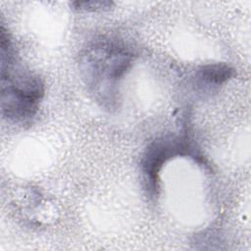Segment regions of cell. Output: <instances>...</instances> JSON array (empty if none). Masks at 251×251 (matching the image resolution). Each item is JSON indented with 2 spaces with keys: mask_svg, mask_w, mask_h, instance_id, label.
<instances>
[{
  "mask_svg": "<svg viewBox=\"0 0 251 251\" xmlns=\"http://www.w3.org/2000/svg\"><path fill=\"white\" fill-rule=\"evenodd\" d=\"M132 54L123 45L112 41H99L85 49L79 68L82 79L103 106L117 102L119 81L132 63Z\"/></svg>",
  "mask_w": 251,
  "mask_h": 251,
  "instance_id": "obj_2",
  "label": "cell"
},
{
  "mask_svg": "<svg viewBox=\"0 0 251 251\" xmlns=\"http://www.w3.org/2000/svg\"><path fill=\"white\" fill-rule=\"evenodd\" d=\"M1 106L7 119L19 123L31 119L43 97L41 79L17 63L10 39L1 28Z\"/></svg>",
  "mask_w": 251,
  "mask_h": 251,
  "instance_id": "obj_1",
  "label": "cell"
},
{
  "mask_svg": "<svg viewBox=\"0 0 251 251\" xmlns=\"http://www.w3.org/2000/svg\"><path fill=\"white\" fill-rule=\"evenodd\" d=\"M112 3L108 1H89V2H74L75 8L76 10H83V11H96L101 10L103 8H109Z\"/></svg>",
  "mask_w": 251,
  "mask_h": 251,
  "instance_id": "obj_5",
  "label": "cell"
},
{
  "mask_svg": "<svg viewBox=\"0 0 251 251\" xmlns=\"http://www.w3.org/2000/svg\"><path fill=\"white\" fill-rule=\"evenodd\" d=\"M185 150L186 145L174 136L158 138L148 146L142 160V168L150 189L156 190L158 173L163 164L176 155L185 154Z\"/></svg>",
  "mask_w": 251,
  "mask_h": 251,
  "instance_id": "obj_3",
  "label": "cell"
},
{
  "mask_svg": "<svg viewBox=\"0 0 251 251\" xmlns=\"http://www.w3.org/2000/svg\"><path fill=\"white\" fill-rule=\"evenodd\" d=\"M234 75V70L225 64H210L201 67L198 77L208 84H222Z\"/></svg>",
  "mask_w": 251,
  "mask_h": 251,
  "instance_id": "obj_4",
  "label": "cell"
}]
</instances>
